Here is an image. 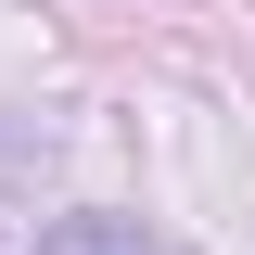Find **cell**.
Masks as SVG:
<instances>
[{
    "label": "cell",
    "mask_w": 255,
    "mask_h": 255,
    "mask_svg": "<svg viewBox=\"0 0 255 255\" xmlns=\"http://www.w3.org/2000/svg\"><path fill=\"white\" fill-rule=\"evenodd\" d=\"M38 255H166L140 217H51L38 230Z\"/></svg>",
    "instance_id": "cell-1"
}]
</instances>
